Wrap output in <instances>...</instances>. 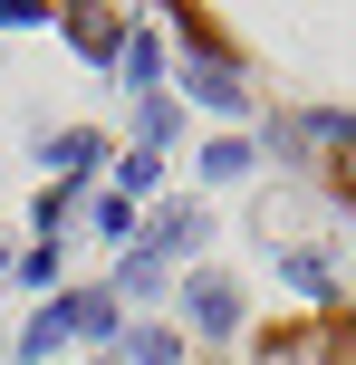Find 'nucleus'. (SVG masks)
<instances>
[{
    "mask_svg": "<svg viewBox=\"0 0 356 365\" xmlns=\"http://www.w3.org/2000/svg\"><path fill=\"white\" fill-rule=\"evenodd\" d=\"M337 192L356 202V135H347V154H337Z\"/></svg>",
    "mask_w": 356,
    "mask_h": 365,
    "instance_id": "obj_2",
    "label": "nucleus"
},
{
    "mask_svg": "<svg viewBox=\"0 0 356 365\" xmlns=\"http://www.w3.org/2000/svg\"><path fill=\"white\" fill-rule=\"evenodd\" d=\"M193 317H212V327H231V289H222V279H203V289H193Z\"/></svg>",
    "mask_w": 356,
    "mask_h": 365,
    "instance_id": "obj_1",
    "label": "nucleus"
}]
</instances>
